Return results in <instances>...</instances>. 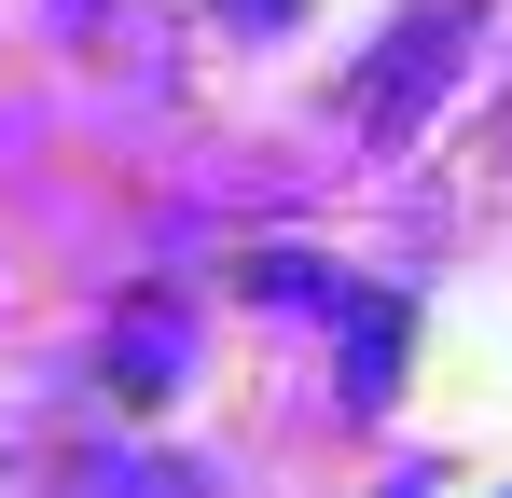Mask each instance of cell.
Returning <instances> with one entry per match:
<instances>
[{
    "mask_svg": "<svg viewBox=\"0 0 512 498\" xmlns=\"http://www.w3.org/2000/svg\"><path fill=\"white\" fill-rule=\"evenodd\" d=\"M167 374H180V319L153 305V319L111 332V388H125V402H167Z\"/></svg>",
    "mask_w": 512,
    "mask_h": 498,
    "instance_id": "3957f363",
    "label": "cell"
},
{
    "mask_svg": "<svg viewBox=\"0 0 512 498\" xmlns=\"http://www.w3.org/2000/svg\"><path fill=\"white\" fill-rule=\"evenodd\" d=\"M457 42H471V14H457V0H443V14H402V28H388V70H360V125H374V139H402V125L429 111V83L457 70Z\"/></svg>",
    "mask_w": 512,
    "mask_h": 498,
    "instance_id": "6da1fadb",
    "label": "cell"
},
{
    "mask_svg": "<svg viewBox=\"0 0 512 498\" xmlns=\"http://www.w3.org/2000/svg\"><path fill=\"white\" fill-rule=\"evenodd\" d=\"M222 14H236V28H291L305 0H222Z\"/></svg>",
    "mask_w": 512,
    "mask_h": 498,
    "instance_id": "277c9868",
    "label": "cell"
},
{
    "mask_svg": "<svg viewBox=\"0 0 512 498\" xmlns=\"http://www.w3.org/2000/svg\"><path fill=\"white\" fill-rule=\"evenodd\" d=\"M333 319H346V402H388L402 388V305H360L333 277Z\"/></svg>",
    "mask_w": 512,
    "mask_h": 498,
    "instance_id": "7a4b0ae2",
    "label": "cell"
}]
</instances>
